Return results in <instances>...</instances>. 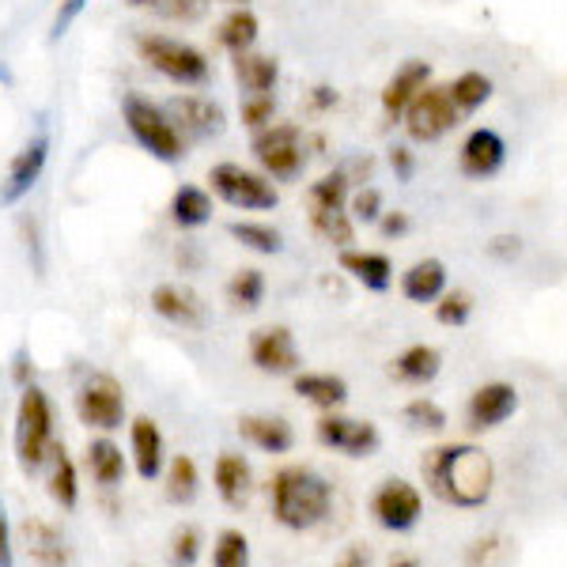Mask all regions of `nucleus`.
Instances as JSON below:
<instances>
[{
  "mask_svg": "<svg viewBox=\"0 0 567 567\" xmlns=\"http://www.w3.org/2000/svg\"><path fill=\"white\" fill-rule=\"evenodd\" d=\"M427 492L446 507L473 511L484 507L496 488V465L473 443H446L424 454L420 462Z\"/></svg>",
  "mask_w": 567,
  "mask_h": 567,
  "instance_id": "f257e3e1",
  "label": "nucleus"
},
{
  "mask_svg": "<svg viewBox=\"0 0 567 567\" xmlns=\"http://www.w3.org/2000/svg\"><path fill=\"white\" fill-rule=\"evenodd\" d=\"M272 518L284 529H315L318 523H326L329 507H333V488L322 473L307 470V465H284L272 477Z\"/></svg>",
  "mask_w": 567,
  "mask_h": 567,
  "instance_id": "f03ea898",
  "label": "nucleus"
},
{
  "mask_svg": "<svg viewBox=\"0 0 567 567\" xmlns=\"http://www.w3.org/2000/svg\"><path fill=\"white\" fill-rule=\"evenodd\" d=\"M133 50L155 76H163L175 87H205L208 80H213V61H208V53L197 50L194 42L175 39V34L141 31L133 39Z\"/></svg>",
  "mask_w": 567,
  "mask_h": 567,
  "instance_id": "7ed1b4c3",
  "label": "nucleus"
},
{
  "mask_svg": "<svg viewBox=\"0 0 567 567\" xmlns=\"http://www.w3.org/2000/svg\"><path fill=\"white\" fill-rule=\"evenodd\" d=\"M12 443H16V462H20L27 477H34V473H42L50 465V454L58 446V439H53V401L39 382L23 386L20 393Z\"/></svg>",
  "mask_w": 567,
  "mask_h": 567,
  "instance_id": "20e7f679",
  "label": "nucleus"
},
{
  "mask_svg": "<svg viewBox=\"0 0 567 567\" xmlns=\"http://www.w3.org/2000/svg\"><path fill=\"white\" fill-rule=\"evenodd\" d=\"M122 122L136 141V148L148 152L155 163H182V155H186V136L171 122L167 106L152 103L141 91H130V95L122 99Z\"/></svg>",
  "mask_w": 567,
  "mask_h": 567,
  "instance_id": "39448f33",
  "label": "nucleus"
},
{
  "mask_svg": "<svg viewBox=\"0 0 567 567\" xmlns=\"http://www.w3.org/2000/svg\"><path fill=\"white\" fill-rule=\"evenodd\" d=\"M208 194L224 200L227 208H235V213H272L280 205L277 182L231 159L208 167Z\"/></svg>",
  "mask_w": 567,
  "mask_h": 567,
  "instance_id": "423d86ee",
  "label": "nucleus"
},
{
  "mask_svg": "<svg viewBox=\"0 0 567 567\" xmlns=\"http://www.w3.org/2000/svg\"><path fill=\"white\" fill-rule=\"evenodd\" d=\"M250 152L258 159L261 175L272 182H296L307 167V141L303 130L291 122H272L254 133Z\"/></svg>",
  "mask_w": 567,
  "mask_h": 567,
  "instance_id": "0eeeda50",
  "label": "nucleus"
},
{
  "mask_svg": "<svg viewBox=\"0 0 567 567\" xmlns=\"http://www.w3.org/2000/svg\"><path fill=\"white\" fill-rule=\"evenodd\" d=\"M76 416L91 432H117L125 424L122 382L106 371H91L76 390Z\"/></svg>",
  "mask_w": 567,
  "mask_h": 567,
  "instance_id": "6e6552de",
  "label": "nucleus"
},
{
  "mask_svg": "<svg viewBox=\"0 0 567 567\" xmlns=\"http://www.w3.org/2000/svg\"><path fill=\"white\" fill-rule=\"evenodd\" d=\"M458 106H454L451 91L439 87V84H427L413 103L405 106V114H401V125H405L409 141L416 144H435L443 141L446 133L458 125Z\"/></svg>",
  "mask_w": 567,
  "mask_h": 567,
  "instance_id": "1a4fd4ad",
  "label": "nucleus"
},
{
  "mask_svg": "<svg viewBox=\"0 0 567 567\" xmlns=\"http://www.w3.org/2000/svg\"><path fill=\"white\" fill-rule=\"evenodd\" d=\"M45 163H50V133L39 130L12 155V163H8V175L0 182V205L12 208L31 197V189L39 186L45 175Z\"/></svg>",
  "mask_w": 567,
  "mask_h": 567,
  "instance_id": "9d476101",
  "label": "nucleus"
},
{
  "mask_svg": "<svg viewBox=\"0 0 567 567\" xmlns=\"http://www.w3.org/2000/svg\"><path fill=\"white\" fill-rule=\"evenodd\" d=\"M167 114H171V122L178 125V133L186 136V144L189 141H213V136H219L227 130L224 106L208 95H197V91H182V95L171 99Z\"/></svg>",
  "mask_w": 567,
  "mask_h": 567,
  "instance_id": "9b49d317",
  "label": "nucleus"
},
{
  "mask_svg": "<svg viewBox=\"0 0 567 567\" xmlns=\"http://www.w3.org/2000/svg\"><path fill=\"white\" fill-rule=\"evenodd\" d=\"M315 435L322 446L349 454V458H371V454L382 446V435L371 420H355V416H341V413H326L315 424Z\"/></svg>",
  "mask_w": 567,
  "mask_h": 567,
  "instance_id": "f8f14e48",
  "label": "nucleus"
},
{
  "mask_svg": "<svg viewBox=\"0 0 567 567\" xmlns=\"http://www.w3.org/2000/svg\"><path fill=\"white\" fill-rule=\"evenodd\" d=\"M250 363L261 374H296L303 368V355L288 326H261L250 333Z\"/></svg>",
  "mask_w": 567,
  "mask_h": 567,
  "instance_id": "ddd939ff",
  "label": "nucleus"
},
{
  "mask_svg": "<svg viewBox=\"0 0 567 567\" xmlns=\"http://www.w3.org/2000/svg\"><path fill=\"white\" fill-rule=\"evenodd\" d=\"M420 507H424V503H420V492L405 481H386L371 499L374 523H379L382 529H390V534H405V529H413L420 523Z\"/></svg>",
  "mask_w": 567,
  "mask_h": 567,
  "instance_id": "4468645a",
  "label": "nucleus"
},
{
  "mask_svg": "<svg viewBox=\"0 0 567 567\" xmlns=\"http://www.w3.org/2000/svg\"><path fill=\"white\" fill-rule=\"evenodd\" d=\"M148 303L155 315L163 318V322H171V326H182V329H200L208 322V307H205V299L197 296L189 284H159V288H152V296H148Z\"/></svg>",
  "mask_w": 567,
  "mask_h": 567,
  "instance_id": "2eb2a0df",
  "label": "nucleus"
},
{
  "mask_svg": "<svg viewBox=\"0 0 567 567\" xmlns=\"http://www.w3.org/2000/svg\"><path fill=\"white\" fill-rule=\"evenodd\" d=\"M515 413H518V390L511 382H484L470 398L465 420H470L473 432H488V427H499L503 420H511Z\"/></svg>",
  "mask_w": 567,
  "mask_h": 567,
  "instance_id": "dca6fc26",
  "label": "nucleus"
},
{
  "mask_svg": "<svg viewBox=\"0 0 567 567\" xmlns=\"http://www.w3.org/2000/svg\"><path fill=\"white\" fill-rule=\"evenodd\" d=\"M130 458L141 481H155L167 465V439L152 416H136L130 424Z\"/></svg>",
  "mask_w": 567,
  "mask_h": 567,
  "instance_id": "f3484780",
  "label": "nucleus"
},
{
  "mask_svg": "<svg viewBox=\"0 0 567 567\" xmlns=\"http://www.w3.org/2000/svg\"><path fill=\"white\" fill-rule=\"evenodd\" d=\"M20 537H23V548H27V556H31L34 567H72V545L53 523L27 518Z\"/></svg>",
  "mask_w": 567,
  "mask_h": 567,
  "instance_id": "a211bd4d",
  "label": "nucleus"
},
{
  "mask_svg": "<svg viewBox=\"0 0 567 567\" xmlns=\"http://www.w3.org/2000/svg\"><path fill=\"white\" fill-rule=\"evenodd\" d=\"M507 159V144L496 130H473L465 136L462 155H458V167L465 178H492Z\"/></svg>",
  "mask_w": 567,
  "mask_h": 567,
  "instance_id": "6ab92c4d",
  "label": "nucleus"
},
{
  "mask_svg": "<svg viewBox=\"0 0 567 567\" xmlns=\"http://www.w3.org/2000/svg\"><path fill=\"white\" fill-rule=\"evenodd\" d=\"M427 84H432V65H427V61H405V65L386 80V87H382V114H386L390 122H401L405 106L413 103Z\"/></svg>",
  "mask_w": 567,
  "mask_h": 567,
  "instance_id": "aec40b11",
  "label": "nucleus"
},
{
  "mask_svg": "<svg viewBox=\"0 0 567 567\" xmlns=\"http://www.w3.org/2000/svg\"><path fill=\"white\" fill-rule=\"evenodd\" d=\"M213 484H216V496L227 503V507H246L254 492V470L243 454L224 451L213 465Z\"/></svg>",
  "mask_w": 567,
  "mask_h": 567,
  "instance_id": "412c9836",
  "label": "nucleus"
},
{
  "mask_svg": "<svg viewBox=\"0 0 567 567\" xmlns=\"http://www.w3.org/2000/svg\"><path fill=\"white\" fill-rule=\"evenodd\" d=\"M291 390H296L307 405L322 409V413H337V409L349 401V382H344L341 374H329V371H296Z\"/></svg>",
  "mask_w": 567,
  "mask_h": 567,
  "instance_id": "4be33fe9",
  "label": "nucleus"
},
{
  "mask_svg": "<svg viewBox=\"0 0 567 567\" xmlns=\"http://www.w3.org/2000/svg\"><path fill=\"white\" fill-rule=\"evenodd\" d=\"M171 224L178 227V231H197V227L213 224V194H208L205 186H194V182H182V186L171 194Z\"/></svg>",
  "mask_w": 567,
  "mask_h": 567,
  "instance_id": "5701e85b",
  "label": "nucleus"
},
{
  "mask_svg": "<svg viewBox=\"0 0 567 567\" xmlns=\"http://www.w3.org/2000/svg\"><path fill=\"white\" fill-rule=\"evenodd\" d=\"M84 462H87L91 481H95L99 488H106V492L110 488H122L125 473H130V462H125L122 446H117L114 439H106V435L91 439L87 451H84Z\"/></svg>",
  "mask_w": 567,
  "mask_h": 567,
  "instance_id": "b1692460",
  "label": "nucleus"
},
{
  "mask_svg": "<svg viewBox=\"0 0 567 567\" xmlns=\"http://www.w3.org/2000/svg\"><path fill=\"white\" fill-rule=\"evenodd\" d=\"M235 80H239L243 95H272L280 84V61L269 58V53H254L246 50L231 61Z\"/></svg>",
  "mask_w": 567,
  "mask_h": 567,
  "instance_id": "393cba45",
  "label": "nucleus"
},
{
  "mask_svg": "<svg viewBox=\"0 0 567 567\" xmlns=\"http://www.w3.org/2000/svg\"><path fill=\"white\" fill-rule=\"evenodd\" d=\"M239 435L265 454H288L296 446V432H291V424L284 416H243Z\"/></svg>",
  "mask_w": 567,
  "mask_h": 567,
  "instance_id": "a878e982",
  "label": "nucleus"
},
{
  "mask_svg": "<svg viewBox=\"0 0 567 567\" xmlns=\"http://www.w3.org/2000/svg\"><path fill=\"white\" fill-rule=\"evenodd\" d=\"M341 269L352 280H360L368 291H390L393 284V261L379 250H341Z\"/></svg>",
  "mask_w": 567,
  "mask_h": 567,
  "instance_id": "bb28decb",
  "label": "nucleus"
},
{
  "mask_svg": "<svg viewBox=\"0 0 567 567\" xmlns=\"http://www.w3.org/2000/svg\"><path fill=\"white\" fill-rule=\"evenodd\" d=\"M443 291H446V265L439 258H424L413 269L401 272V296L409 303H435Z\"/></svg>",
  "mask_w": 567,
  "mask_h": 567,
  "instance_id": "cd10ccee",
  "label": "nucleus"
},
{
  "mask_svg": "<svg viewBox=\"0 0 567 567\" xmlns=\"http://www.w3.org/2000/svg\"><path fill=\"white\" fill-rule=\"evenodd\" d=\"M258 34H261V23L250 8H231V12L216 23V42L224 45L231 58L254 50V45H258Z\"/></svg>",
  "mask_w": 567,
  "mask_h": 567,
  "instance_id": "c85d7f7f",
  "label": "nucleus"
},
{
  "mask_svg": "<svg viewBox=\"0 0 567 567\" xmlns=\"http://www.w3.org/2000/svg\"><path fill=\"white\" fill-rule=\"evenodd\" d=\"M45 492L58 507L72 511L80 503V473H76V462L69 458L65 443L53 446L50 454V477H45Z\"/></svg>",
  "mask_w": 567,
  "mask_h": 567,
  "instance_id": "c756f323",
  "label": "nucleus"
},
{
  "mask_svg": "<svg viewBox=\"0 0 567 567\" xmlns=\"http://www.w3.org/2000/svg\"><path fill=\"white\" fill-rule=\"evenodd\" d=\"M393 379L405 382V386H427L439 371H443V355L432 344H413L393 360Z\"/></svg>",
  "mask_w": 567,
  "mask_h": 567,
  "instance_id": "7c9ffc66",
  "label": "nucleus"
},
{
  "mask_svg": "<svg viewBox=\"0 0 567 567\" xmlns=\"http://www.w3.org/2000/svg\"><path fill=\"white\" fill-rule=\"evenodd\" d=\"M227 235H231L243 250L261 254V258H272V254L284 250V235L272 224H261V219H231Z\"/></svg>",
  "mask_w": 567,
  "mask_h": 567,
  "instance_id": "2f4dec72",
  "label": "nucleus"
},
{
  "mask_svg": "<svg viewBox=\"0 0 567 567\" xmlns=\"http://www.w3.org/2000/svg\"><path fill=\"white\" fill-rule=\"evenodd\" d=\"M163 492H167V499L175 503V507H186V503L197 499L200 473H197V462L189 458V454H175V458H171L167 473H163Z\"/></svg>",
  "mask_w": 567,
  "mask_h": 567,
  "instance_id": "473e14b6",
  "label": "nucleus"
},
{
  "mask_svg": "<svg viewBox=\"0 0 567 567\" xmlns=\"http://www.w3.org/2000/svg\"><path fill=\"white\" fill-rule=\"evenodd\" d=\"M349 171H329L307 189V213H337L349 208Z\"/></svg>",
  "mask_w": 567,
  "mask_h": 567,
  "instance_id": "72a5a7b5",
  "label": "nucleus"
},
{
  "mask_svg": "<svg viewBox=\"0 0 567 567\" xmlns=\"http://www.w3.org/2000/svg\"><path fill=\"white\" fill-rule=\"evenodd\" d=\"M227 303L235 310H258L265 303V272L254 269V265L235 272V277L227 280Z\"/></svg>",
  "mask_w": 567,
  "mask_h": 567,
  "instance_id": "f704fd0d",
  "label": "nucleus"
},
{
  "mask_svg": "<svg viewBox=\"0 0 567 567\" xmlns=\"http://www.w3.org/2000/svg\"><path fill=\"white\" fill-rule=\"evenodd\" d=\"M446 91H451L458 114H473V110H481L492 99V80L484 76V72H462Z\"/></svg>",
  "mask_w": 567,
  "mask_h": 567,
  "instance_id": "c9c22d12",
  "label": "nucleus"
},
{
  "mask_svg": "<svg viewBox=\"0 0 567 567\" xmlns=\"http://www.w3.org/2000/svg\"><path fill=\"white\" fill-rule=\"evenodd\" d=\"M310 227L329 243L349 250V243L355 239V219L349 216V208H337V213H310Z\"/></svg>",
  "mask_w": 567,
  "mask_h": 567,
  "instance_id": "e433bc0d",
  "label": "nucleus"
},
{
  "mask_svg": "<svg viewBox=\"0 0 567 567\" xmlns=\"http://www.w3.org/2000/svg\"><path fill=\"white\" fill-rule=\"evenodd\" d=\"M213 567H250V542L243 529H219L213 545Z\"/></svg>",
  "mask_w": 567,
  "mask_h": 567,
  "instance_id": "4c0bfd02",
  "label": "nucleus"
},
{
  "mask_svg": "<svg viewBox=\"0 0 567 567\" xmlns=\"http://www.w3.org/2000/svg\"><path fill=\"white\" fill-rule=\"evenodd\" d=\"M200 545H205V537H200L197 526H178L175 534H171V545H167L171 567H194L200 560Z\"/></svg>",
  "mask_w": 567,
  "mask_h": 567,
  "instance_id": "58836bf2",
  "label": "nucleus"
},
{
  "mask_svg": "<svg viewBox=\"0 0 567 567\" xmlns=\"http://www.w3.org/2000/svg\"><path fill=\"white\" fill-rule=\"evenodd\" d=\"M239 117H243V125L250 133L272 125V122H277V95H243Z\"/></svg>",
  "mask_w": 567,
  "mask_h": 567,
  "instance_id": "ea45409f",
  "label": "nucleus"
},
{
  "mask_svg": "<svg viewBox=\"0 0 567 567\" xmlns=\"http://www.w3.org/2000/svg\"><path fill=\"white\" fill-rule=\"evenodd\" d=\"M473 315V296L470 291H443L435 299V318L439 326H465Z\"/></svg>",
  "mask_w": 567,
  "mask_h": 567,
  "instance_id": "a19ab883",
  "label": "nucleus"
},
{
  "mask_svg": "<svg viewBox=\"0 0 567 567\" xmlns=\"http://www.w3.org/2000/svg\"><path fill=\"white\" fill-rule=\"evenodd\" d=\"M382 213H386V200H382V194L374 186H363V189H355V194H349V216L355 224H379Z\"/></svg>",
  "mask_w": 567,
  "mask_h": 567,
  "instance_id": "79ce46f5",
  "label": "nucleus"
},
{
  "mask_svg": "<svg viewBox=\"0 0 567 567\" xmlns=\"http://www.w3.org/2000/svg\"><path fill=\"white\" fill-rule=\"evenodd\" d=\"M405 420L413 427H427V432H443V427H446V413L435 405L432 398H413V401H409Z\"/></svg>",
  "mask_w": 567,
  "mask_h": 567,
  "instance_id": "37998d69",
  "label": "nucleus"
},
{
  "mask_svg": "<svg viewBox=\"0 0 567 567\" xmlns=\"http://www.w3.org/2000/svg\"><path fill=\"white\" fill-rule=\"evenodd\" d=\"M91 4V0H61V8H58V16H53V27H50V39L58 42V39H65V34L72 31V23L84 16V8Z\"/></svg>",
  "mask_w": 567,
  "mask_h": 567,
  "instance_id": "c03bdc74",
  "label": "nucleus"
},
{
  "mask_svg": "<svg viewBox=\"0 0 567 567\" xmlns=\"http://www.w3.org/2000/svg\"><path fill=\"white\" fill-rule=\"evenodd\" d=\"M0 567H16V542H12V523H8L4 499H0Z\"/></svg>",
  "mask_w": 567,
  "mask_h": 567,
  "instance_id": "a18cd8bd",
  "label": "nucleus"
},
{
  "mask_svg": "<svg viewBox=\"0 0 567 567\" xmlns=\"http://www.w3.org/2000/svg\"><path fill=\"white\" fill-rule=\"evenodd\" d=\"M409 227H413V219H409V213H398V208L379 216V231L386 239H401V235H409Z\"/></svg>",
  "mask_w": 567,
  "mask_h": 567,
  "instance_id": "49530a36",
  "label": "nucleus"
},
{
  "mask_svg": "<svg viewBox=\"0 0 567 567\" xmlns=\"http://www.w3.org/2000/svg\"><path fill=\"white\" fill-rule=\"evenodd\" d=\"M130 8H159V12H171V16H189L186 8L189 4H205V0H125Z\"/></svg>",
  "mask_w": 567,
  "mask_h": 567,
  "instance_id": "de8ad7c7",
  "label": "nucleus"
},
{
  "mask_svg": "<svg viewBox=\"0 0 567 567\" xmlns=\"http://www.w3.org/2000/svg\"><path fill=\"white\" fill-rule=\"evenodd\" d=\"M390 167H393V178H398V182H409V178H413V171H416L413 152H409V148H393V152H390Z\"/></svg>",
  "mask_w": 567,
  "mask_h": 567,
  "instance_id": "09e8293b",
  "label": "nucleus"
},
{
  "mask_svg": "<svg viewBox=\"0 0 567 567\" xmlns=\"http://www.w3.org/2000/svg\"><path fill=\"white\" fill-rule=\"evenodd\" d=\"M12 379H16V386H20V390L34 382V363H31V352H27V349H20L12 355Z\"/></svg>",
  "mask_w": 567,
  "mask_h": 567,
  "instance_id": "8fccbe9b",
  "label": "nucleus"
},
{
  "mask_svg": "<svg viewBox=\"0 0 567 567\" xmlns=\"http://www.w3.org/2000/svg\"><path fill=\"white\" fill-rule=\"evenodd\" d=\"M23 235H27V254L34 258V272L42 277L45 261H42V246H39V224H34V219H27V224H23Z\"/></svg>",
  "mask_w": 567,
  "mask_h": 567,
  "instance_id": "3c124183",
  "label": "nucleus"
},
{
  "mask_svg": "<svg viewBox=\"0 0 567 567\" xmlns=\"http://www.w3.org/2000/svg\"><path fill=\"white\" fill-rule=\"evenodd\" d=\"M371 564V553L363 545H349L341 553V560H337L333 567H368Z\"/></svg>",
  "mask_w": 567,
  "mask_h": 567,
  "instance_id": "603ef678",
  "label": "nucleus"
},
{
  "mask_svg": "<svg viewBox=\"0 0 567 567\" xmlns=\"http://www.w3.org/2000/svg\"><path fill=\"white\" fill-rule=\"evenodd\" d=\"M310 106H315V110H333L337 106V91L329 84L310 87Z\"/></svg>",
  "mask_w": 567,
  "mask_h": 567,
  "instance_id": "864d4df0",
  "label": "nucleus"
},
{
  "mask_svg": "<svg viewBox=\"0 0 567 567\" xmlns=\"http://www.w3.org/2000/svg\"><path fill=\"white\" fill-rule=\"evenodd\" d=\"M488 250L496 254V258H507V254H518V239H496Z\"/></svg>",
  "mask_w": 567,
  "mask_h": 567,
  "instance_id": "5fc2aeb1",
  "label": "nucleus"
},
{
  "mask_svg": "<svg viewBox=\"0 0 567 567\" xmlns=\"http://www.w3.org/2000/svg\"><path fill=\"white\" fill-rule=\"evenodd\" d=\"M390 567H420V560H416L413 553H401V556H393Z\"/></svg>",
  "mask_w": 567,
  "mask_h": 567,
  "instance_id": "6e6d98bb",
  "label": "nucleus"
},
{
  "mask_svg": "<svg viewBox=\"0 0 567 567\" xmlns=\"http://www.w3.org/2000/svg\"><path fill=\"white\" fill-rule=\"evenodd\" d=\"M224 4H231V8H250V0H224Z\"/></svg>",
  "mask_w": 567,
  "mask_h": 567,
  "instance_id": "4d7b16f0",
  "label": "nucleus"
}]
</instances>
